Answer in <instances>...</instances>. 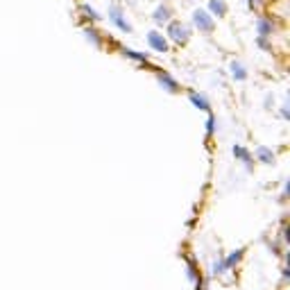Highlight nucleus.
<instances>
[{"label": "nucleus", "mask_w": 290, "mask_h": 290, "mask_svg": "<svg viewBox=\"0 0 290 290\" xmlns=\"http://www.w3.org/2000/svg\"><path fill=\"white\" fill-rule=\"evenodd\" d=\"M193 25L200 32H204V34H211L215 27V21L206 9H195V12H193Z\"/></svg>", "instance_id": "f257e3e1"}, {"label": "nucleus", "mask_w": 290, "mask_h": 290, "mask_svg": "<svg viewBox=\"0 0 290 290\" xmlns=\"http://www.w3.org/2000/svg\"><path fill=\"white\" fill-rule=\"evenodd\" d=\"M109 21H111V25H116L120 32H125V34L132 32V25L125 21V14H123V9H120L118 5H111L109 7Z\"/></svg>", "instance_id": "f03ea898"}, {"label": "nucleus", "mask_w": 290, "mask_h": 290, "mask_svg": "<svg viewBox=\"0 0 290 290\" xmlns=\"http://www.w3.org/2000/svg\"><path fill=\"white\" fill-rule=\"evenodd\" d=\"M168 37L175 43H186L188 37H191V30H188V25H184L182 21H172L170 25H168Z\"/></svg>", "instance_id": "7ed1b4c3"}, {"label": "nucleus", "mask_w": 290, "mask_h": 290, "mask_svg": "<svg viewBox=\"0 0 290 290\" xmlns=\"http://www.w3.org/2000/svg\"><path fill=\"white\" fill-rule=\"evenodd\" d=\"M148 43H150V48H152V50H157V52H166L168 50L166 37L159 34V32H150V34H148Z\"/></svg>", "instance_id": "20e7f679"}, {"label": "nucleus", "mask_w": 290, "mask_h": 290, "mask_svg": "<svg viewBox=\"0 0 290 290\" xmlns=\"http://www.w3.org/2000/svg\"><path fill=\"white\" fill-rule=\"evenodd\" d=\"M157 77H159V84H161L168 93H177V91H179V84H177V80L170 75V72H163L161 70Z\"/></svg>", "instance_id": "39448f33"}, {"label": "nucleus", "mask_w": 290, "mask_h": 290, "mask_svg": "<svg viewBox=\"0 0 290 290\" xmlns=\"http://www.w3.org/2000/svg\"><path fill=\"white\" fill-rule=\"evenodd\" d=\"M170 16H172V9L168 7V5H159V7L154 9V14H152V18H154V23H157V25L168 23V21H170Z\"/></svg>", "instance_id": "423d86ee"}, {"label": "nucleus", "mask_w": 290, "mask_h": 290, "mask_svg": "<svg viewBox=\"0 0 290 290\" xmlns=\"http://www.w3.org/2000/svg\"><path fill=\"white\" fill-rule=\"evenodd\" d=\"M231 152H234V157L238 159V161H243L247 168H252V154H249V150H247V148H243V145L236 143Z\"/></svg>", "instance_id": "0eeeda50"}, {"label": "nucleus", "mask_w": 290, "mask_h": 290, "mask_svg": "<svg viewBox=\"0 0 290 290\" xmlns=\"http://www.w3.org/2000/svg\"><path fill=\"white\" fill-rule=\"evenodd\" d=\"M272 30H274V25H272V21L270 18H259L256 21V32H259V37H270L272 34Z\"/></svg>", "instance_id": "6e6552de"}, {"label": "nucleus", "mask_w": 290, "mask_h": 290, "mask_svg": "<svg viewBox=\"0 0 290 290\" xmlns=\"http://www.w3.org/2000/svg\"><path fill=\"white\" fill-rule=\"evenodd\" d=\"M209 12L213 14L215 18H225L227 16V5L222 0H211L209 3Z\"/></svg>", "instance_id": "1a4fd4ad"}, {"label": "nucleus", "mask_w": 290, "mask_h": 290, "mask_svg": "<svg viewBox=\"0 0 290 290\" xmlns=\"http://www.w3.org/2000/svg\"><path fill=\"white\" fill-rule=\"evenodd\" d=\"M231 77L238 82H245L247 80V68H245L240 61H231Z\"/></svg>", "instance_id": "9d476101"}, {"label": "nucleus", "mask_w": 290, "mask_h": 290, "mask_svg": "<svg viewBox=\"0 0 290 290\" xmlns=\"http://www.w3.org/2000/svg\"><path fill=\"white\" fill-rule=\"evenodd\" d=\"M188 100H191L193 104H195L197 109H202V111H211V104H209V100L204 98V95H197V93H188Z\"/></svg>", "instance_id": "9b49d317"}, {"label": "nucleus", "mask_w": 290, "mask_h": 290, "mask_svg": "<svg viewBox=\"0 0 290 290\" xmlns=\"http://www.w3.org/2000/svg\"><path fill=\"white\" fill-rule=\"evenodd\" d=\"M256 159H259L261 163H274V154H272V150H268V148H256Z\"/></svg>", "instance_id": "f8f14e48"}, {"label": "nucleus", "mask_w": 290, "mask_h": 290, "mask_svg": "<svg viewBox=\"0 0 290 290\" xmlns=\"http://www.w3.org/2000/svg\"><path fill=\"white\" fill-rule=\"evenodd\" d=\"M240 256H243V249H236V252H231L227 259H222V265H225V270H231L236 263L240 261Z\"/></svg>", "instance_id": "ddd939ff"}, {"label": "nucleus", "mask_w": 290, "mask_h": 290, "mask_svg": "<svg viewBox=\"0 0 290 290\" xmlns=\"http://www.w3.org/2000/svg\"><path fill=\"white\" fill-rule=\"evenodd\" d=\"M123 55L127 57V59H134V61H141V64H148V55H143V52L129 50V48H123Z\"/></svg>", "instance_id": "4468645a"}, {"label": "nucleus", "mask_w": 290, "mask_h": 290, "mask_svg": "<svg viewBox=\"0 0 290 290\" xmlns=\"http://www.w3.org/2000/svg\"><path fill=\"white\" fill-rule=\"evenodd\" d=\"M82 12H84L86 16H91V21H100V14L95 12V9L91 7V5H82Z\"/></svg>", "instance_id": "2eb2a0df"}, {"label": "nucleus", "mask_w": 290, "mask_h": 290, "mask_svg": "<svg viewBox=\"0 0 290 290\" xmlns=\"http://www.w3.org/2000/svg\"><path fill=\"white\" fill-rule=\"evenodd\" d=\"M206 134H209V136L215 134V116H211V114H209V118H206Z\"/></svg>", "instance_id": "dca6fc26"}, {"label": "nucleus", "mask_w": 290, "mask_h": 290, "mask_svg": "<svg viewBox=\"0 0 290 290\" xmlns=\"http://www.w3.org/2000/svg\"><path fill=\"white\" fill-rule=\"evenodd\" d=\"M256 43H259L261 50H270V48H272V46L268 43V37H259V39H256Z\"/></svg>", "instance_id": "f3484780"}, {"label": "nucleus", "mask_w": 290, "mask_h": 290, "mask_svg": "<svg viewBox=\"0 0 290 290\" xmlns=\"http://www.w3.org/2000/svg\"><path fill=\"white\" fill-rule=\"evenodd\" d=\"M86 37H89V39H93L95 43H100V34H98V32H95V30H91V27H89V30H86Z\"/></svg>", "instance_id": "a211bd4d"}, {"label": "nucleus", "mask_w": 290, "mask_h": 290, "mask_svg": "<svg viewBox=\"0 0 290 290\" xmlns=\"http://www.w3.org/2000/svg\"><path fill=\"white\" fill-rule=\"evenodd\" d=\"M281 116L288 120V104H283V107H281Z\"/></svg>", "instance_id": "6ab92c4d"}, {"label": "nucleus", "mask_w": 290, "mask_h": 290, "mask_svg": "<svg viewBox=\"0 0 290 290\" xmlns=\"http://www.w3.org/2000/svg\"><path fill=\"white\" fill-rule=\"evenodd\" d=\"M249 7H252V9L259 7V0H249Z\"/></svg>", "instance_id": "aec40b11"}]
</instances>
